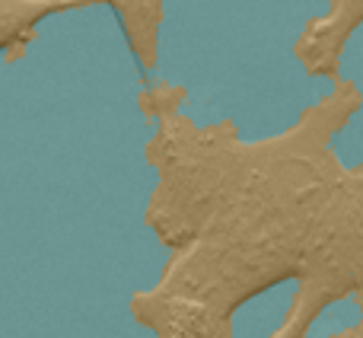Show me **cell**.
Listing matches in <instances>:
<instances>
[{"label": "cell", "mask_w": 363, "mask_h": 338, "mask_svg": "<svg viewBox=\"0 0 363 338\" xmlns=\"http://www.w3.org/2000/svg\"><path fill=\"white\" fill-rule=\"evenodd\" d=\"M93 4L99 0H0V51L26 48L42 19Z\"/></svg>", "instance_id": "4"}, {"label": "cell", "mask_w": 363, "mask_h": 338, "mask_svg": "<svg viewBox=\"0 0 363 338\" xmlns=\"http://www.w3.org/2000/svg\"><path fill=\"white\" fill-rule=\"evenodd\" d=\"M115 10L125 32L131 55L144 70H150L160 58V23H163V0H102Z\"/></svg>", "instance_id": "3"}, {"label": "cell", "mask_w": 363, "mask_h": 338, "mask_svg": "<svg viewBox=\"0 0 363 338\" xmlns=\"http://www.w3.org/2000/svg\"><path fill=\"white\" fill-rule=\"evenodd\" d=\"M140 99L160 109L147 220L176 258L134 297V320L169 338H220L242 303L296 278L277 335H303L328 303L363 300V169H341L328 151L360 106L351 83L262 144H242L230 125L198 128L179 112L176 87Z\"/></svg>", "instance_id": "1"}, {"label": "cell", "mask_w": 363, "mask_h": 338, "mask_svg": "<svg viewBox=\"0 0 363 338\" xmlns=\"http://www.w3.org/2000/svg\"><path fill=\"white\" fill-rule=\"evenodd\" d=\"M363 23V0H328V13L313 19L296 42V58L313 77H335L347 38Z\"/></svg>", "instance_id": "2"}]
</instances>
